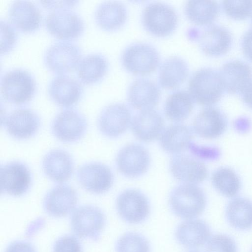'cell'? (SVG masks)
<instances>
[{
  "mask_svg": "<svg viewBox=\"0 0 252 252\" xmlns=\"http://www.w3.org/2000/svg\"><path fill=\"white\" fill-rule=\"evenodd\" d=\"M131 125L132 132L138 139L150 142L161 136L164 121L158 112L150 109L141 111L133 118Z\"/></svg>",
  "mask_w": 252,
  "mask_h": 252,
  "instance_id": "cb8c5ba5",
  "label": "cell"
},
{
  "mask_svg": "<svg viewBox=\"0 0 252 252\" xmlns=\"http://www.w3.org/2000/svg\"><path fill=\"white\" fill-rule=\"evenodd\" d=\"M127 10L122 2L107 1L100 3L94 12L95 23L106 31H114L121 28L127 19Z\"/></svg>",
  "mask_w": 252,
  "mask_h": 252,
  "instance_id": "4316f807",
  "label": "cell"
},
{
  "mask_svg": "<svg viewBox=\"0 0 252 252\" xmlns=\"http://www.w3.org/2000/svg\"><path fill=\"white\" fill-rule=\"evenodd\" d=\"M129 109L124 104L113 103L105 107L97 120L100 132L109 138H115L124 133L131 122Z\"/></svg>",
  "mask_w": 252,
  "mask_h": 252,
  "instance_id": "9a60e30c",
  "label": "cell"
},
{
  "mask_svg": "<svg viewBox=\"0 0 252 252\" xmlns=\"http://www.w3.org/2000/svg\"><path fill=\"white\" fill-rule=\"evenodd\" d=\"M250 29L252 30V19H251V25Z\"/></svg>",
  "mask_w": 252,
  "mask_h": 252,
  "instance_id": "f6af8a7d",
  "label": "cell"
},
{
  "mask_svg": "<svg viewBox=\"0 0 252 252\" xmlns=\"http://www.w3.org/2000/svg\"><path fill=\"white\" fill-rule=\"evenodd\" d=\"M32 182L29 168L22 162L13 161L0 167V188L2 193L20 196L29 189Z\"/></svg>",
  "mask_w": 252,
  "mask_h": 252,
  "instance_id": "7c38bea8",
  "label": "cell"
},
{
  "mask_svg": "<svg viewBox=\"0 0 252 252\" xmlns=\"http://www.w3.org/2000/svg\"><path fill=\"white\" fill-rule=\"evenodd\" d=\"M251 252H252V251H251Z\"/></svg>",
  "mask_w": 252,
  "mask_h": 252,
  "instance_id": "7dc6e473",
  "label": "cell"
},
{
  "mask_svg": "<svg viewBox=\"0 0 252 252\" xmlns=\"http://www.w3.org/2000/svg\"><path fill=\"white\" fill-rule=\"evenodd\" d=\"M122 63L129 72L144 75L153 72L158 66L160 57L152 45L137 43L126 47L121 56Z\"/></svg>",
  "mask_w": 252,
  "mask_h": 252,
  "instance_id": "8992f818",
  "label": "cell"
},
{
  "mask_svg": "<svg viewBox=\"0 0 252 252\" xmlns=\"http://www.w3.org/2000/svg\"><path fill=\"white\" fill-rule=\"evenodd\" d=\"M227 119L220 110L213 106L202 109L194 119L192 127L199 136L208 139L217 138L225 131Z\"/></svg>",
  "mask_w": 252,
  "mask_h": 252,
  "instance_id": "44dd1931",
  "label": "cell"
},
{
  "mask_svg": "<svg viewBox=\"0 0 252 252\" xmlns=\"http://www.w3.org/2000/svg\"><path fill=\"white\" fill-rule=\"evenodd\" d=\"M169 203L171 210L177 216L191 219L203 213L207 201L205 194L200 187L195 184L185 183L172 191Z\"/></svg>",
  "mask_w": 252,
  "mask_h": 252,
  "instance_id": "7a4b0ae2",
  "label": "cell"
},
{
  "mask_svg": "<svg viewBox=\"0 0 252 252\" xmlns=\"http://www.w3.org/2000/svg\"><path fill=\"white\" fill-rule=\"evenodd\" d=\"M192 138V133L189 127L176 124L169 126L163 131L160 144L165 152L178 154L188 148Z\"/></svg>",
  "mask_w": 252,
  "mask_h": 252,
  "instance_id": "f546056e",
  "label": "cell"
},
{
  "mask_svg": "<svg viewBox=\"0 0 252 252\" xmlns=\"http://www.w3.org/2000/svg\"><path fill=\"white\" fill-rule=\"evenodd\" d=\"M48 93L51 100L58 106L69 107L81 98L83 88L81 83L65 75H59L50 82Z\"/></svg>",
  "mask_w": 252,
  "mask_h": 252,
  "instance_id": "ffe728a7",
  "label": "cell"
},
{
  "mask_svg": "<svg viewBox=\"0 0 252 252\" xmlns=\"http://www.w3.org/2000/svg\"><path fill=\"white\" fill-rule=\"evenodd\" d=\"M116 208L120 217L129 223H139L145 220L150 213V204L141 191L128 189L117 197Z\"/></svg>",
  "mask_w": 252,
  "mask_h": 252,
  "instance_id": "5bb4252c",
  "label": "cell"
},
{
  "mask_svg": "<svg viewBox=\"0 0 252 252\" xmlns=\"http://www.w3.org/2000/svg\"><path fill=\"white\" fill-rule=\"evenodd\" d=\"M8 17L13 27L26 33L36 31L42 22V15L38 7L28 0L13 1L9 8Z\"/></svg>",
  "mask_w": 252,
  "mask_h": 252,
  "instance_id": "d6986e66",
  "label": "cell"
},
{
  "mask_svg": "<svg viewBox=\"0 0 252 252\" xmlns=\"http://www.w3.org/2000/svg\"><path fill=\"white\" fill-rule=\"evenodd\" d=\"M87 122L85 117L73 109H66L59 113L53 119L51 130L59 141L73 143L81 139L86 133Z\"/></svg>",
  "mask_w": 252,
  "mask_h": 252,
  "instance_id": "30bf717a",
  "label": "cell"
},
{
  "mask_svg": "<svg viewBox=\"0 0 252 252\" xmlns=\"http://www.w3.org/2000/svg\"><path fill=\"white\" fill-rule=\"evenodd\" d=\"M225 217L229 224L240 230L252 228V201L238 197L231 200L225 210Z\"/></svg>",
  "mask_w": 252,
  "mask_h": 252,
  "instance_id": "4dcf8cb0",
  "label": "cell"
},
{
  "mask_svg": "<svg viewBox=\"0 0 252 252\" xmlns=\"http://www.w3.org/2000/svg\"><path fill=\"white\" fill-rule=\"evenodd\" d=\"M143 25L151 34L159 37L171 34L175 30L178 17L171 6L160 2L149 3L142 14Z\"/></svg>",
  "mask_w": 252,
  "mask_h": 252,
  "instance_id": "5b68a950",
  "label": "cell"
},
{
  "mask_svg": "<svg viewBox=\"0 0 252 252\" xmlns=\"http://www.w3.org/2000/svg\"><path fill=\"white\" fill-rule=\"evenodd\" d=\"M5 252H37L30 242L23 240L14 241L9 244Z\"/></svg>",
  "mask_w": 252,
  "mask_h": 252,
  "instance_id": "60d3db41",
  "label": "cell"
},
{
  "mask_svg": "<svg viewBox=\"0 0 252 252\" xmlns=\"http://www.w3.org/2000/svg\"><path fill=\"white\" fill-rule=\"evenodd\" d=\"M189 72V66L184 60L177 56L169 57L160 67L159 84L165 89H175L185 81Z\"/></svg>",
  "mask_w": 252,
  "mask_h": 252,
  "instance_id": "83f0119b",
  "label": "cell"
},
{
  "mask_svg": "<svg viewBox=\"0 0 252 252\" xmlns=\"http://www.w3.org/2000/svg\"><path fill=\"white\" fill-rule=\"evenodd\" d=\"M188 88L194 102L207 107L218 102L224 90L219 71L211 67H203L194 72Z\"/></svg>",
  "mask_w": 252,
  "mask_h": 252,
  "instance_id": "6da1fadb",
  "label": "cell"
},
{
  "mask_svg": "<svg viewBox=\"0 0 252 252\" xmlns=\"http://www.w3.org/2000/svg\"><path fill=\"white\" fill-rule=\"evenodd\" d=\"M160 91L152 80L139 78L129 85L127 94V101L133 108L141 111L153 109L158 103Z\"/></svg>",
  "mask_w": 252,
  "mask_h": 252,
  "instance_id": "7402d4cb",
  "label": "cell"
},
{
  "mask_svg": "<svg viewBox=\"0 0 252 252\" xmlns=\"http://www.w3.org/2000/svg\"><path fill=\"white\" fill-rule=\"evenodd\" d=\"M53 252H82V247L76 237L66 235L56 240L53 246Z\"/></svg>",
  "mask_w": 252,
  "mask_h": 252,
  "instance_id": "f35d334b",
  "label": "cell"
},
{
  "mask_svg": "<svg viewBox=\"0 0 252 252\" xmlns=\"http://www.w3.org/2000/svg\"><path fill=\"white\" fill-rule=\"evenodd\" d=\"M0 54H5L14 47L17 36L13 26L5 20H0Z\"/></svg>",
  "mask_w": 252,
  "mask_h": 252,
  "instance_id": "74e56055",
  "label": "cell"
},
{
  "mask_svg": "<svg viewBox=\"0 0 252 252\" xmlns=\"http://www.w3.org/2000/svg\"><path fill=\"white\" fill-rule=\"evenodd\" d=\"M241 93L244 102L252 109V80Z\"/></svg>",
  "mask_w": 252,
  "mask_h": 252,
  "instance_id": "ee69618b",
  "label": "cell"
},
{
  "mask_svg": "<svg viewBox=\"0 0 252 252\" xmlns=\"http://www.w3.org/2000/svg\"><path fill=\"white\" fill-rule=\"evenodd\" d=\"M209 225L201 219H189L177 227L175 236L178 242L188 248H197L204 245L211 235Z\"/></svg>",
  "mask_w": 252,
  "mask_h": 252,
  "instance_id": "484cf974",
  "label": "cell"
},
{
  "mask_svg": "<svg viewBox=\"0 0 252 252\" xmlns=\"http://www.w3.org/2000/svg\"><path fill=\"white\" fill-rule=\"evenodd\" d=\"M190 153L198 158L210 159L215 156L216 150L211 148L198 146L191 142L188 147Z\"/></svg>",
  "mask_w": 252,
  "mask_h": 252,
  "instance_id": "ab89813d",
  "label": "cell"
},
{
  "mask_svg": "<svg viewBox=\"0 0 252 252\" xmlns=\"http://www.w3.org/2000/svg\"><path fill=\"white\" fill-rule=\"evenodd\" d=\"M169 167L175 178L186 184L196 185L203 182L208 176L204 163L193 155L176 154L171 159Z\"/></svg>",
  "mask_w": 252,
  "mask_h": 252,
  "instance_id": "2e32d148",
  "label": "cell"
},
{
  "mask_svg": "<svg viewBox=\"0 0 252 252\" xmlns=\"http://www.w3.org/2000/svg\"><path fill=\"white\" fill-rule=\"evenodd\" d=\"M77 178L85 190L96 194L107 191L113 183V175L111 169L107 165L98 162L82 165L77 170Z\"/></svg>",
  "mask_w": 252,
  "mask_h": 252,
  "instance_id": "8fae6325",
  "label": "cell"
},
{
  "mask_svg": "<svg viewBox=\"0 0 252 252\" xmlns=\"http://www.w3.org/2000/svg\"><path fill=\"white\" fill-rule=\"evenodd\" d=\"M224 90L230 94L242 91L252 80V67L240 60H232L224 63L219 71Z\"/></svg>",
  "mask_w": 252,
  "mask_h": 252,
  "instance_id": "603a6c76",
  "label": "cell"
},
{
  "mask_svg": "<svg viewBox=\"0 0 252 252\" xmlns=\"http://www.w3.org/2000/svg\"><path fill=\"white\" fill-rule=\"evenodd\" d=\"M45 25L53 36L64 41L79 37L84 30L82 18L70 9L52 10L46 16Z\"/></svg>",
  "mask_w": 252,
  "mask_h": 252,
  "instance_id": "52a82bcc",
  "label": "cell"
},
{
  "mask_svg": "<svg viewBox=\"0 0 252 252\" xmlns=\"http://www.w3.org/2000/svg\"><path fill=\"white\" fill-rule=\"evenodd\" d=\"M81 57V50L77 45L64 41L55 43L47 49L44 62L52 72L65 75L77 67Z\"/></svg>",
  "mask_w": 252,
  "mask_h": 252,
  "instance_id": "ba28073f",
  "label": "cell"
},
{
  "mask_svg": "<svg viewBox=\"0 0 252 252\" xmlns=\"http://www.w3.org/2000/svg\"><path fill=\"white\" fill-rule=\"evenodd\" d=\"M36 87L32 75L21 68L6 72L1 80L2 97L6 101L15 105H22L29 102L35 94Z\"/></svg>",
  "mask_w": 252,
  "mask_h": 252,
  "instance_id": "3957f363",
  "label": "cell"
},
{
  "mask_svg": "<svg viewBox=\"0 0 252 252\" xmlns=\"http://www.w3.org/2000/svg\"><path fill=\"white\" fill-rule=\"evenodd\" d=\"M189 32L190 38L196 40L201 50L207 55H223L229 51L232 45L230 32L220 25L210 24L201 31L193 29Z\"/></svg>",
  "mask_w": 252,
  "mask_h": 252,
  "instance_id": "9c48e42d",
  "label": "cell"
},
{
  "mask_svg": "<svg viewBox=\"0 0 252 252\" xmlns=\"http://www.w3.org/2000/svg\"><path fill=\"white\" fill-rule=\"evenodd\" d=\"M220 6L215 0H189L185 6L187 18L198 25H210L218 17Z\"/></svg>",
  "mask_w": 252,
  "mask_h": 252,
  "instance_id": "d6a6232c",
  "label": "cell"
},
{
  "mask_svg": "<svg viewBox=\"0 0 252 252\" xmlns=\"http://www.w3.org/2000/svg\"><path fill=\"white\" fill-rule=\"evenodd\" d=\"M3 124L11 136L17 139L25 140L36 134L40 127V120L33 111L20 108L13 111L5 117Z\"/></svg>",
  "mask_w": 252,
  "mask_h": 252,
  "instance_id": "ac0fdd59",
  "label": "cell"
},
{
  "mask_svg": "<svg viewBox=\"0 0 252 252\" xmlns=\"http://www.w3.org/2000/svg\"><path fill=\"white\" fill-rule=\"evenodd\" d=\"M194 101L189 92L180 90L174 91L167 98L164 113L170 120L176 122L188 118L193 108Z\"/></svg>",
  "mask_w": 252,
  "mask_h": 252,
  "instance_id": "1f68e13d",
  "label": "cell"
},
{
  "mask_svg": "<svg viewBox=\"0 0 252 252\" xmlns=\"http://www.w3.org/2000/svg\"><path fill=\"white\" fill-rule=\"evenodd\" d=\"M241 46L245 56L252 62V30L250 28L243 35Z\"/></svg>",
  "mask_w": 252,
  "mask_h": 252,
  "instance_id": "7bdbcfd3",
  "label": "cell"
},
{
  "mask_svg": "<svg viewBox=\"0 0 252 252\" xmlns=\"http://www.w3.org/2000/svg\"><path fill=\"white\" fill-rule=\"evenodd\" d=\"M41 4L44 7L52 10L67 8L70 9L77 4L76 0H46L40 1Z\"/></svg>",
  "mask_w": 252,
  "mask_h": 252,
  "instance_id": "b9f144b4",
  "label": "cell"
},
{
  "mask_svg": "<svg viewBox=\"0 0 252 252\" xmlns=\"http://www.w3.org/2000/svg\"><path fill=\"white\" fill-rule=\"evenodd\" d=\"M211 180L216 189L225 197H233L240 191V178L230 168L222 167L217 169L212 174Z\"/></svg>",
  "mask_w": 252,
  "mask_h": 252,
  "instance_id": "836d02e7",
  "label": "cell"
},
{
  "mask_svg": "<svg viewBox=\"0 0 252 252\" xmlns=\"http://www.w3.org/2000/svg\"><path fill=\"white\" fill-rule=\"evenodd\" d=\"M116 162L122 174L129 178L137 177L147 171L150 162V155L142 146L130 144L120 150Z\"/></svg>",
  "mask_w": 252,
  "mask_h": 252,
  "instance_id": "4fadbf2b",
  "label": "cell"
},
{
  "mask_svg": "<svg viewBox=\"0 0 252 252\" xmlns=\"http://www.w3.org/2000/svg\"><path fill=\"white\" fill-rule=\"evenodd\" d=\"M225 13L235 19H244L252 16V0H223Z\"/></svg>",
  "mask_w": 252,
  "mask_h": 252,
  "instance_id": "d590c367",
  "label": "cell"
},
{
  "mask_svg": "<svg viewBox=\"0 0 252 252\" xmlns=\"http://www.w3.org/2000/svg\"><path fill=\"white\" fill-rule=\"evenodd\" d=\"M150 245L141 234L128 232L122 235L116 244V252H150Z\"/></svg>",
  "mask_w": 252,
  "mask_h": 252,
  "instance_id": "e575fe53",
  "label": "cell"
},
{
  "mask_svg": "<svg viewBox=\"0 0 252 252\" xmlns=\"http://www.w3.org/2000/svg\"><path fill=\"white\" fill-rule=\"evenodd\" d=\"M77 200V193L74 188L67 185H58L45 195L43 207L49 216L62 218L74 210Z\"/></svg>",
  "mask_w": 252,
  "mask_h": 252,
  "instance_id": "e0dca14e",
  "label": "cell"
},
{
  "mask_svg": "<svg viewBox=\"0 0 252 252\" xmlns=\"http://www.w3.org/2000/svg\"><path fill=\"white\" fill-rule=\"evenodd\" d=\"M106 224V217L101 209L92 205L81 206L71 217V228L81 239L94 241L99 239Z\"/></svg>",
  "mask_w": 252,
  "mask_h": 252,
  "instance_id": "277c9868",
  "label": "cell"
},
{
  "mask_svg": "<svg viewBox=\"0 0 252 252\" xmlns=\"http://www.w3.org/2000/svg\"><path fill=\"white\" fill-rule=\"evenodd\" d=\"M108 68V61L104 56L98 53L90 54L80 60L77 67V77L84 84H94L104 77Z\"/></svg>",
  "mask_w": 252,
  "mask_h": 252,
  "instance_id": "f1b7e54d",
  "label": "cell"
},
{
  "mask_svg": "<svg viewBox=\"0 0 252 252\" xmlns=\"http://www.w3.org/2000/svg\"><path fill=\"white\" fill-rule=\"evenodd\" d=\"M199 252V251H190V252Z\"/></svg>",
  "mask_w": 252,
  "mask_h": 252,
  "instance_id": "bcb514c9",
  "label": "cell"
},
{
  "mask_svg": "<svg viewBox=\"0 0 252 252\" xmlns=\"http://www.w3.org/2000/svg\"><path fill=\"white\" fill-rule=\"evenodd\" d=\"M42 167L44 174L50 179L56 182L63 183L71 178L74 170V162L67 152L55 149L45 155Z\"/></svg>",
  "mask_w": 252,
  "mask_h": 252,
  "instance_id": "d4e9b609",
  "label": "cell"
},
{
  "mask_svg": "<svg viewBox=\"0 0 252 252\" xmlns=\"http://www.w3.org/2000/svg\"><path fill=\"white\" fill-rule=\"evenodd\" d=\"M206 252H238L234 240L224 234H216L212 236L205 246Z\"/></svg>",
  "mask_w": 252,
  "mask_h": 252,
  "instance_id": "8d00e7d4",
  "label": "cell"
}]
</instances>
